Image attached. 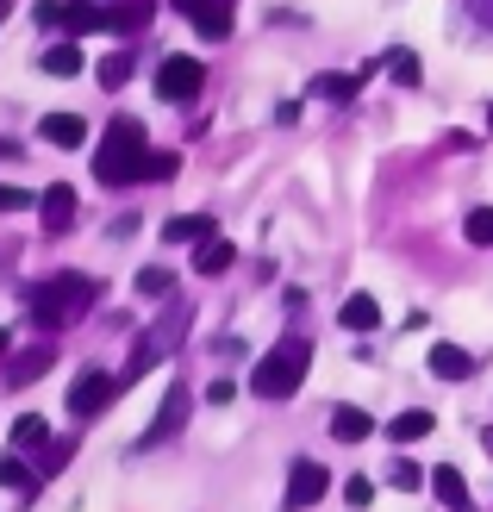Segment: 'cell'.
<instances>
[{
	"label": "cell",
	"instance_id": "8d00e7d4",
	"mask_svg": "<svg viewBox=\"0 0 493 512\" xmlns=\"http://www.w3.org/2000/svg\"><path fill=\"white\" fill-rule=\"evenodd\" d=\"M487 125H493V107H487Z\"/></svg>",
	"mask_w": 493,
	"mask_h": 512
},
{
	"label": "cell",
	"instance_id": "2e32d148",
	"mask_svg": "<svg viewBox=\"0 0 493 512\" xmlns=\"http://www.w3.org/2000/svg\"><path fill=\"white\" fill-rule=\"evenodd\" d=\"M469 369L475 363H469V350H462V344H431V375L437 381H462Z\"/></svg>",
	"mask_w": 493,
	"mask_h": 512
},
{
	"label": "cell",
	"instance_id": "5b68a950",
	"mask_svg": "<svg viewBox=\"0 0 493 512\" xmlns=\"http://www.w3.org/2000/svg\"><path fill=\"white\" fill-rule=\"evenodd\" d=\"M113 394H119V381H113L107 369H88V375H75V388H69V413H75V419H94Z\"/></svg>",
	"mask_w": 493,
	"mask_h": 512
},
{
	"label": "cell",
	"instance_id": "d6986e66",
	"mask_svg": "<svg viewBox=\"0 0 493 512\" xmlns=\"http://www.w3.org/2000/svg\"><path fill=\"white\" fill-rule=\"evenodd\" d=\"M231 263H238V250H231L225 238H206V244L194 250V269H200V275H225Z\"/></svg>",
	"mask_w": 493,
	"mask_h": 512
},
{
	"label": "cell",
	"instance_id": "44dd1931",
	"mask_svg": "<svg viewBox=\"0 0 493 512\" xmlns=\"http://www.w3.org/2000/svg\"><path fill=\"white\" fill-rule=\"evenodd\" d=\"M387 75H394L400 88H419V82H425V69H419V57H412V50H387Z\"/></svg>",
	"mask_w": 493,
	"mask_h": 512
},
{
	"label": "cell",
	"instance_id": "9a60e30c",
	"mask_svg": "<svg viewBox=\"0 0 493 512\" xmlns=\"http://www.w3.org/2000/svg\"><path fill=\"white\" fill-rule=\"evenodd\" d=\"M369 431H375V419L362 413V406H337V413H331V438L337 444H362Z\"/></svg>",
	"mask_w": 493,
	"mask_h": 512
},
{
	"label": "cell",
	"instance_id": "5bb4252c",
	"mask_svg": "<svg viewBox=\"0 0 493 512\" xmlns=\"http://www.w3.org/2000/svg\"><path fill=\"white\" fill-rule=\"evenodd\" d=\"M337 325H344V331H375V325H381L375 294H350L344 306H337Z\"/></svg>",
	"mask_w": 493,
	"mask_h": 512
},
{
	"label": "cell",
	"instance_id": "ac0fdd59",
	"mask_svg": "<svg viewBox=\"0 0 493 512\" xmlns=\"http://www.w3.org/2000/svg\"><path fill=\"white\" fill-rule=\"evenodd\" d=\"M431 431H437V419L425 413V406H412V413H400L394 425H387V438H394V444H412V438H431Z\"/></svg>",
	"mask_w": 493,
	"mask_h": 512
},
{
	"label": "cell",
	"instance_id": "1f68e13d",
	"mask_svg": "<svg viewBox=\"0 0 493 512\" xmlns=\"http://www.w3.org/2000/svg\"><path fill=\"white\" fill-rule=\"evenodd\" d=\"M25 207H32V194H25V188H7V182H0V213H25Z\"/></svg>",
	"mask_w": 493,
	"mask_h": 512
},
{
	"label": "cell",
	"instance_id": "8fae6325",
	"mask_svg": "<svg viewBox=\"0 0 493 512\" xmlns=\"http://www.w3.org/2000/svg\"><path fill=\"white\" fill-rule=\"evenodd\" d=\"M38 213H44V232H69V225H75V188L69 182L44 188L38 194Z\"/></svg>",
	"mask_w": 493,
	"mask_h": 512
},
{
	"label": "cell",
	"instance_id": "e575fe53",
	"mask_svg": "<svg viewBox=\"0 0 493 512\" xmlns=\"http://www.w3.org/2000/svg\"><path fill=\"white\" fill-rule=\"evenodd\" d=\"M7 344H13V338H7V331H0V356H7Z\"/></svg>",
	"mask_w": 493,
	"mask_h": 512
},
{
	"label": "cell",
	"instance_id": "484cf974",
	"mask_svg": "<svg viewBox=\"0 0 493 512\" xmlns=\"http://www.w3.org/2000/svg\"><path fill=\"white\" fill-rule=\"evenodd\" d=\"M169 288H175L169 269H138V294H144V300H163Z\"/></svg>",
	"mask_w": 493,
	"mask_h": 512
},
{
	"label": "cell",
	"instance_id": "30bf717a",
	"mask_svg": "<svg viewBox=\"0 0 493 512\" xmlns=\"http://www.w3.org/2000/svg\"><path fill=\"white\" fill-rule=\"evenodd\" d=\"M38 138L57 144V150H82V144H88V119H82V113H50V119L38 125Z\"/></svg>",
	"mask_w": 493,
	"mask_h": 512
},
{
	"label": "cell",
	"instance_id": "d590c367",
	"mask_svg": "<svg viewBox=\"0 0 493 512\" xmlns=\"http://www.w3.org/2000/svg\"><path fill=\"white\" fill-rule=\"evenodd\" d=\"M7 7H13V0H0V13H7Z\"/></svg>",
	"mask_w": 493,
	"mask_h": 512
},
{
	"label": "cell",
	"instance_id": "3957f363",
	"mask_svg": "<svg viewBox=\"0 0 493 512\" xmlns=\"http://www.w3.org/2000/svg\"><path fill=\"white\" fill-rule=\"evenodd\" d=\"M306 369H313V344H306V338H281L275 350H263V356H256V375H250V388L263 394V400H288V394H300Z\"/></svg>",
	"mask_w": 493,
	"mask_h": 512
},
{
	"label": "cell",
	"instance_id": "4fadbf2b",
	"mask_svg": "<svg viewBox=\"0 0 493 512\" xmlns=\"http://www.w3.org/2000/svg\"><path fill=\"white\" fill-rule=\"evenodd\" d=\"M163 238L169 244H206V238H219V232H213V219H206V213H175L163 225Z\"/></svg>",
	"mask_w": 493,
	"mask_h": 512
},
{
	"label": "cell",
	"instance_id": "7c38bea8",
	"mask_svg": "<svg viewBox=\"0 0 493 512\" xmlns=\"http://www.w3.org/2000/svg\"><path fill=\"white\" fill-rule=\"evenodd\" d=\"M431 488H437V500H444L450 512H475L469 481H462V469H456V463H437V469H431Z\"/></svg>",
	"mask_w": 493,
	"mask_h": 512
},
{
	"label": "cell",
	"instance_id": "4316f807",
	"mask_svg": "<svg viewBox=\"0 0 493 512\" xmlns=\"http://www.w3.org/2000/svg\"><path fill=\"white\" fill-rule=\"evenodd\" d=\"M94 75H100V88H125V75H132V57H107Z\"/></svg>",
	"mask_w": 493,
	"mask_h": 512
},
{
	"label": "cell",
	"instance_id": "836d02e7",
	"mask_svg": "<svg viewBox=\"0 0 493 512\" xmlns=\"http://www.w3.org/2000/svg\"><path fill=\"white\" fill-rule=\"evenodd\" d=\"M481 450H487V456H493V431H481Z\"/></svg>",
	"mask_w": 493,
	"mask_h": 512
},
{
	"label": "cell",
	"instance_id": "8992f818",
	"mask_svg": "<svg viewBox=\"0 0 493 512\" xmlns=\"http://www.w3.org/2000/svg\"><path fill=\"white\" fill-rule=\"evenodd\" d=\"M188 413H194V394H188V388L175 381V388L163 394V406H157V419H150V431H144V444H169L175 431L188 425Z\"/></svg>",
	"mask_w": 493,
	"mask_h": 512
},
{
	"label": "cell",
	"instance_id": "ba28073f",
	"mask_svg": "<svg viewBox=\"0 0 493 512\" xmlns=\"http://www.w3.org/2000/svg\"><path fill=\"white\" fill-rule=\"evenodd\" d=\"M325 488H331L325 463H306V456H300V463L288 469V506H313V500H319Z\"/></svg>",
	"mask_w": 493,
	"mask_h": 512
},
{
	"label": "cell",
	"instance_id": "277c9868",
	"mask_svg": "<svg viewBox=\"0 0 493 512\" xmlns=\"http://www.w3.org/2000/svg\"><path fill=\"white\" fill-rule=\"evenodd\" d=\"M200 88H206V69H200L194 57H163V69H157V94H163V100L188 107Z\"/></svg>",
	"mask_w": 493,
	"mask_h": 512
},
{
	"label": "cell",
	"instance_id": "9c48e42d",
	"mask_svg": "<svg viewBox=\"0 0 493 512\" xmlns=\"http://www.w3.org/2000/svg\"><path fill=\"white\" fill-rule=\"evenodd\" d=\"M50 363H57V344H50V338H44V344H32V350H19L13 363H7V388H32V381H38Z\"/></svg>",
	"mask_w": 493,
	"mask_h": 512
},
{
	"label": "cell",
	"instance_id": "ffe728a7",
	"mask_svg": "<svg viewBox=\"0 0 493 512\" xmlns=\"http://www.w3.org/2000/svg\"><path fill=\"white\" fill-rule=\"evenodd\" d=\"M362 75H369V69H356V75H319V82H313V94H319V100H356Z\"/></svg>",
	"mask_w": 493,
	"mask_h": 512
},
{
	"label": "cell",
	"instance_id": "4dcf8cb0",
	"mask_svg": "<svg viewBox=\"0 0 493 512\" xmlns=\"http://www.w3.org/2000/svg\"><path fill=\"white\" fill-rule=\"evenodd\" d=\"M63 7H69V0H38V25H50V32H63Z\"/></svg>",
	"mask_w": 493,
	"mask_h": 512
},
{
	"label": "cell",
	"instance_id": "7a4b0ae2",
	"mask_svg": "<svg viewBox=\"0 0 493 512\" xmlns=\"http://www.w3.org/2000/svg\"><path fill=\"white\" fill-rule=\"evenodd\" d=\"M94 300H100V288H94L88 275H50V281H38V288H32V319L44 331H63V325L82 319Z\"/></svg>",
	"mask_w": 493,
	"mask_h": 512
},
{
	"label": "cell",
	"instance_id": "52a82bcc",
	"mask_svg": "<svg viewBox=\"0 0 493 512\" xmlns=\"http://www.w3.org/2000/svg\"><path fill=\"white\" fill-rule=\"evenodd\" d=\"M169 7H175V13H188L200 38H213V44L231 38V7H225V0H169Z\"/></svg>",
	"mask_w": 493,
	"mask_h": 512
},
{
	"label": "cell",
	"instance_id": "6da1fadb",
	"mask_svg": "<svg viewBox=\"0 0 493 512\" xmlns=\"http://www.w3.org/2000/svg\"><path fill=\"white\" fill-rule=\"evenodd\" d=\"M150 157H157V150L144 144V125H138V119H113V125H107V144L94 150V175H100V188L150 182Z\"/></svg>",
	"mask_w": 493,
	"mask_h": 512
},
{
	"label": "cell",
	"instance_id": "83f0119b",
	"mask_svg": "<svg viewBox=\"0 0 493 512\" xmlns=\"http://www.w3.org/2000/svg\"><path fill=\"white\" fill-rule=\"evenodd\" d=\"M344 500H350V512H362V506L375 500V481H369V475H350V481H344Z\"/></svg>",
	"mask_w": 493,
	"mask_h": 512
},
{
	"label": "cell",
	"instance_id": "7402d4cb",
	"mask_svg": "<svg viewBox=\"0 0 493 512\" xmlns=\"http://www.w3.org/2000/svg\"><path fill=\"white\" fill-rule=\"evenodd\" d=\"M0 488H19V494H32L38 488V475L19 463V456H0Z\"/></svg>",
	"mask_w": 493,
	"mask_h": 512
},
{
	"label": "cell",
	"instance_id": "cb8c5ba5",
	"mask_svg": "<svg viewBox=\"0 0 493 512\" xmlns=\"http://www.w3.org/2000/svg\"><path fill=\"white\" fill-rule=\"evenodd\" d=\"M44 69L50 75H75V69H82V50H75V44H50L44 50Z\"/></svg>",
	"mask_w": 493,
	"mask_h": 512
},
{
	"label": "cell",
	"instance_id": "d4e9b609",
	"mask_svg": "<svg viewBox=\"0 0 493 512\" xmlns=\"http://www.w3.org/2000/svg\"><path fill=\"white\" fill-rule=\"evenodd\" d=\"M462 238H469V244H481V250H487V244H493V207H475L469 219H462Z\"/></svg>",
	"mask_w": 493,
	"mask_h": 512
},
{
	"label": "cell",
	"instance_id": "603a6c76",
	"mask_svg": "<svg viewBox=\"0 0 493 512\" xmlns=\"http://www.w3.org/2000/svg\"><path fill=\"white\" fill-rule=\"evenodd\" d=\"M44 438H50V425H44L38 413H25V419L13 425V444H19V450H44Z\"/></svg>",
	"mask_w": 493,
	"mask_h": 512
},
{
	"label": "cell",
	"instance_id": "f546056e",
	"mask_svg": "<svg viewBox=\"0 0 493 512\" xmlns=\"http://www.w3.org/2000/svg\"><path fill=\"white\" fill-rule=\"evenodd\" d=\"M175 169H181V157H175V150H157V157H150V182H169Z\"/></svg>",
	"mask_w": 493,
	"mask_h": 512
},
{
	"label": "cell",
	"instance_id": "d6a6232c",
	"mask_svg": "<svg viewBox=\"0 0 493 512\" xmlns=\"http://www.w3.org/2000/svg\"><path fill=\"white\" fill-rule=\"evenodd\" d=\"M419 481H425V469H419V463H406V456H400V463H394V488H419Z\"/></svg>",
	"mask_w": 493,
	"mask_h": 512
},
{
	"label": "cell",
	"instance_id": "f1b7e54d",
	"mask_svg": "<svg viewBox=\"0 0 493 512\" xmlns=\"http://www.w3.org/2000/svg\"><path fill=\"white\" fill-rule=\"evenodd\" d=\"M107 19H113V32H138V25H144V7H107Z\"/></svg>",
	"mask_w": 493,
	"mask_h": 512
},
{
	"label": "cell",
	"instance_id": "e0dca14e",
	"mask_svg": "<svg viewBox=\"0 0 493 512\" xmlns=\"http://www.w3.org/2000/svg\"><path fill=\"white\" fill-rule=\"evenodd\" d=\"M63 32H113V19H107V7L69 0V7H63Z\"/></svg>",
	"mask_w": 493,
	"mask_h": 512
}]
</instances>
